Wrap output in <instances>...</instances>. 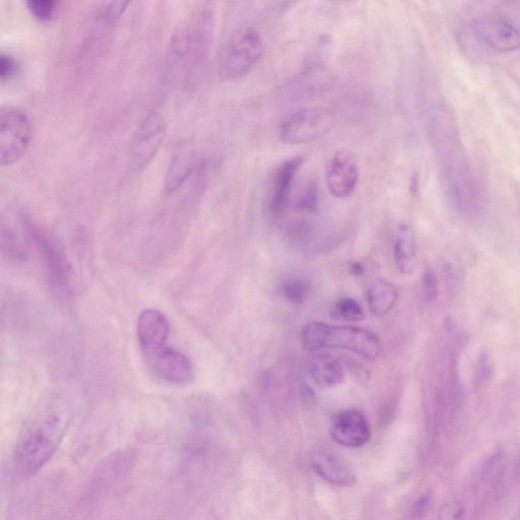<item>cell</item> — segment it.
<instances>
[{
  "label": "cell",
  "mask_w": 520,
  "mask_h": 520,
  "mask_svg": "<svg viewBox=\"0 0 520 520\" xmlns=\"http://www.w3.org/2000/svg\"><path fill=\"white\" fill-rule=\"evenodd\" d=\"M431 124L440 177L450 206L463 217L479 216L485 206L484 193L457 124L443 108L436 110Z\"/></svg>",
  "instance_id": "obj_1"
},
{
  "label": "cell",
  "mask_w": 520,
  "mask_h": 520,
  "mask_svg": "<svg viewBox=\"0 0 520 520\" xmlns=\"http://www.w3.org/2000/svg\"><path fill=\"white\" fill-rule=\"evenodd\" d=\"M71 422L60 402L41 405L26 422L15 448V467L20 476L37 474L59 448Z\"/></svg>",
  "instance_id": "obj_2"
},
{
  "label": "cell",
  "mask_w": 520,
  "mask_h": 520,
  "mask_svg": "<svg viewBox=\"0 0 520 520\" xmlns=\"http://www.w3.org/2000/svg\"><path fill=\"white\" fill-rule=\"evenodd\" d=\"M215 27V11L211 3H203L173 33L168 48L169 65L181 71L184 79L197 78L207 62Z\"/></svg>",
  "instance_id": "obj_3"
},
{
  "label": "cell",
  "mask_w": 520,
  "mask_h": 520,
  "mask_svg": "<svg viewBox=\"0 0 520 520\" xmlns=\"http://www.w3.org/2000/svg\"><path fill=\"white\" fill-rule=\"evenodd\" d=\"M302 346L307 352L321 349L347 350L369 361H375L381 354V344L371 332L343 325H330L323 322H311L305 325Z\"/></svg>",
  "instance_id": "obj_4"
},
{
  "label": "cell",
  "mask_w": 520,
  "mask_h": 520,
  "mask_svg": "<svg viewBox=\"0 0 520 520\" xmlns=\"http://www.w3.org/2000/svg\"><path fill=\"white\" fill-rule=\"evenodd\" d=\"M265 54V40L251 25L235 28L224 42L219 55V75L229 82L247 77Z\"/></svg>",
  "instance_id": "obj_5"
},
{
  "label": "cell",
  "mask_w": 520,
  "mask_h": 520,
  "mask_svg": "<svg viewBox=\"0 0 520 520\" xmlns=\"http://www.w3.org/2000/svg\"><path fill=\"white\" fill-rule=\"evenodd\" d=\"M336 121V114L329 108H303L282 122L278 130L279 139L290 146L306 145L328 135Z\"/></svg>",
  "instance_id": "obj_6"
},
{
  "label": "cell",
  "mask_w": 520,
  "mask_h": 520,
  "mask_svg": "<svg viewBox=\"0 0 520 520\" xmlns=\"http://www.w3.org/2000/svg\"><path fill=\"white\" fill-rule=\"evenodd\" d=\"M33 136L29 114L19 106L3 105L0 108V163L10 166L26 153Z\"/></svg>",
  "instance_id": "obj_7"
},
{
  "label": "cell",
  "mask_w": 520,
  "mask_h": 520,
  "mask_svg": "<svg viewBox=\"0 0 520 520\" xmlns=\"http://www.w3.org/2000/svg\"><path fill=\"white\" fill-rule=\"evenodd\" d=\"M23 226L42 258L51 289L59 296H67L71 290V267L67 256L58 244L30 219L24 218Z\"/></svg>",
  "instance_id": "obj_8"
},
{
  "label": "cell",
  "mask_w": 520,
  "mask_h": 520,
  "mask_svg": "<svg viewBox=\"0 0 520 520\" xmlns=\"http://www.w3.org/2000/svg\"><path fill=\"white\" fill-rule=\"evenodd\" d=\"M167 133V123L163 112L154 108L150 110L130 142L129 163L135 171L145 170L155 159Z\"/></svg>",
  "instance_id": "obj_9"
},
{
  "label": "cell",
  "mask_w": 520,
  "mask_h": 520,
  "mask_svg": "<svg viewBox=\"0 0 520 520\" xmlns=\"http://www.w3.org/2000/svg\"><path fill=\"white\" fill-rule=\"evenodd\" d=\"M474 36L485 47L498 53H511L520 49V29L506 16L485 13L471 22Z\"/></svg>",
  "instance_id": "obj_10"
},
{
  "label": "cell",
  "mask_w": 520,
  "mask_h": 520,
  "mask_svg": "<svg viewBox=\"0 0 520 520\" xmlns=\"http://www.w3.org/2000/svg\"><path fill=\"white\" fill-rule=\"evenodd\" d=\"M303 161V157H292L281 162L273 172L269 188L268 209L274 220L282 219L293 203L297 177Z\"/></svg>",
  "instance_id": "obj_11"
},
{
  "label": "cell",
  "mask_w": 520,
  "mask_h": 520,
  "mask_svg": "<svg viewBox=\"0 0 520 520\" xmlns=\"http://www.w3.org/2000/svg\"><path fill=\"white\" fill-rule=\"evenodd\" d=\"M360 168L355 156L346 150L338 151L329 161L325 181L335 199L347 200L356 191Z\"/></svg>",
  "instance_id": "obj_12"
},
{
  "label": "cell",
  "mask_w": 520,
  "mask_h": 520,
  "mask_svg": "<svg viewBox=\"0 0 520 520\" xmlns=\"http://www.w3.org/2000/svg\"><path fill=\"white\" fill-rule=\"evenodd\" d=\"M169 334V320L163 312L156 309H147L140 314L137 335L139 346L146 361L167 347Z\"/></svg>",
  "instance_id": "obj_13"
},
{
  "label": "cell",
  "mask_w": 520,
  "mask_h": 520,
  "mask_svg": "<svg viewBox=\"0 0 520 520\" xmlns=\"http://www.w3.org/2000/svg\"><path fill=\"white\" fill-rule=\"evenodd\" d=\"M330 433L334 441L349 448L362 447L371 438L367 418L356 409H347L338 413L332 421Z\"/></svg>",
  "instance_id": "obj_14"
},
{
  "label": "cell",
  "mask_w": 520,
  "mask_h": 520,
  "mask_svg": "<svg viewBox=\"0 0 520 520\" xmlns=\"http://www.w3.org/2000/svg\"><path fill=\"white\" fill-rule=\"evenodd\" d=\"M154 374L173 385H186L193 379L194 370L186 355L166 347L147 361Z\"/></svg>",
  "instance_id": "obj_15"
},
{
  "label": "cell",
  "mask_w": 520,
  "mask_h": 520,
  "mask_svg": "<svg viewBox=\"0 0 520 520\" xmlns=\"http://www.w3.org/2000/svg\"><path fill=\"white\" fill-rule=\"evenodd\" d=\"M310 464L321 479L335 486L351 487L357 481L352 470L338 455L323 447L311 451Z\"/></svg>",
  "instance_id": "obj_16"
},
{
  "label": "cell",
  "mask_w": 520,
  "mask_h": 520,
  "mask_svg": "<svg viewBox=\"0 0 520 520\" xmlns=\"http://www.w3.org/2000/svg\"><path fill=\"white\" fill-rule=\"evenodd\" d=\"M197 150L190 142H185L178 147L176 153L172 157L166 174H165V190L168 193H174L179 190L190 176L198 170Z\"/></svg>",
  "instance_id": "obj_17"
},
{
  "label": "cell",
  "mask_w": 520,
  "mask_h": 520,
  "mask_svg": "<svg viewBox=\"0 0 520 520\" xmlns=\"http://www.w3.org/2000/svg\"><path fill=\"white\" fill-rule=\"evenodd\" d=\"M309 372L320 387H333L343 383L345 371L341 362L329 354H316L309 362Z\"/></svg>",
  "instance_id": "obj_18"
},
{
  "label": "cell",
  "mask_w": 520,
  "mask_h": 520,
  "mask_svg": "<svg viewBox=\"0 0 520 520\" xmlns=\"http://www.w3.org/2000/svg\"><path fill=\"white\" fill-rule=\"evenodd\" d=\"M395 262L402 274L411 275L416 270V234L409 225L401 226L395 243Z\"/></svg>",
  "instance_id": "obj_19"
},
{
  "label": "cell",
  "mask_w": 520,
  "mask_h": 520,
  "mask_svg": "<svg viewBox=\"0 0 520 520\" xmlns=\"http://www.w3.org/2000/svg\"><path fill=\"white\" fill-rule=\"evenodd\" d=\"M367 298L371 312L375 316L381 317L394 308L398 292L392 283L376 280L369 287Z\"/></svg>",
  "instance_id": "obj_20"
},
{
  "label": "cell",
  "mask_w": 520,
  "mask_h": 520,
  "mask_svg": "<svg viewBox=\"0 0 520 520\" xmlns=\"http://www.w3.org/2000/svg\"><path fill=\"white\" fill-rule=\"evenodd\" d=\"M129 2H105L98 6L94 12L95 33L100 36L108 34L125 12Z\"/></svg>",
  "instance_id": "obj_21"
},
{
  "label": "cell",
  "mask_w": 520,
  "mask_h": 520,
  "mask_svg": "<svg viewBox=\"0 0 520 520\" xmlns=\"http://www.w3.org/2000/svg\"><path fill=\"white\" fill-rule=\"evenodd\" d=\"M319 189L314 180H308L303 183L294 195V208L301 213L314 214L319 208Z\"/></svg>",
  "instance_id": "obj_22"
},
{
  "label": "cell",
  "mask_w": 520,
  "mask_h": 520,
  "mask_svg": "<svg viewBox=\"0 0 520 520\" xmlns=\"http://www.w3.org/2000/svg\"><path fill=\"white\" fill-rule=\"evenodd\" d=\"M331 316L337 320L357 322L365 318V312L355 299L343 298L334 304Z\"/></svg>",
  "instance_id": "obj_23"
},
{
  "label": "cell",
  "mask_w": 520,
  "mask_h": 520,
  "mask_svg": "<svg viewBox=\"0 0 520 520\" xmlns=\"http://www.w3.org/2000/svg\"><path fill=\"white\" fill-rule=\"evenodd\" d=\"M310 294L309 284L300 279L288 280L282 287L283 297L295 305L303 304Z\"/></svg>",
  "instance_id": "obj_24"
},
{
  "label": "cell",
  "mask_w": 520,
  "mask_h": 520,
  "mask_svg": "<svg viewBox=\"0 0 520 520\" xmlns=\"http://www.w3.org/2000/svg\"><path fill=\"white\" fill-rule=\"evenodd\" d=\"M2 249L5 255L17 262L26 260V251L11 228L2 229Z\"/></svg>",
  "instance_id": "obj_25"
},
{
  "label": "cell",
  "mask_w": 520,
  "mask_h": 520,
  "mask_svg": "<svg viewBox=\"0 0 520 520\" xmlns=\"http://www.w3.org/2000/svg\"><path fill=\"white\" fill-rule=\"evenodd\" d=\"M26 6L33 17L42 22L50 21L57 9L55 0H27Z\"/></svg>",
  "instance_id": "obj_26"
},
{
  "label": "cell",
  "mask_w": 520,
  "mask_h": 520,
  "mask_svg": "<svg viewBox=\"0 0 520 520\" xmlns=\"http://www.w3.org/2000/svg\"><path fill=\"white\" fill-rule=\"evenodd\" d=\"M467 511L460 500H451L443 504L437 515V520H466Z\"/></svg>",
  "instance_id": "obj_27"
},
{
  "label": "cell",
  "mask_w": 520,
  "mask_h": 520,
  "mask_svg": "<svg viewBox=\"0 0 520 520\" xmlns=\"http://www.w3.org/2000/svg\"><path fill=\"white\" fill-rule=\"evenodd\" d=\"M19 71L17 58L9 52L3 51L0 54V81L6 83L10 81Z\"/></svg>",
  "instance_id": "obj_28"
},
{
  "label": "cell",
  "mask_w": 520,
  "mask_h": 520,
  "mask_svg": "<svg viewBox=\"0 0 520 520\" xmlns=\"http://www.w3.org/2000/svg\"><path fill=\"white\" fill-rule=\"evenodd\" d=\"M493 374V364L490 356L487 353H482L476 367L475 381L480 387L486 384Z\"/></svg>",
  "instance_id": "obj_29"
},
{
  "label": "cell",
  "mask_w": 520,
  "mask_h": 520,
  "mask_svg": "<svg viewBox=\"0 0 520 520\" xmlns=\"http://www.w3.org/2000/svg\"><path fill=\"white\" fill-rule=\"evenodd\" d=\"M438 281L432 271H427L423 278V296L427 303H433L438 297Z\"/></svg>",
  "instance_id": "obj_30"
},
{
  "label": "cell",
  "mask_w": 520,
  "mask_h": 520,
  "mask_svg": "<svg viewBox=\"0 0 520 520\" xmlns=\"http://www.w3.org/2000/svg\"><path fill=\"white\" fill-rule=\"evenodd\" d=\"M350 271L355 276H361L364 274V267L361 264L354 263L351 265Z\"/></svg>",
  "instance_id": "obj_31"
},
{
  "label": "cell",
  "mask_w": 520,
  "mask_h": 520,
  "mask_svg": "<svg viewBox=\"0 0 520 520\" xmlns=\"http://www.w3.org/2000/svg\"><path fill=\"white\" fill-rule=\"evenodd\" d=\"M513 479L520 484V455L513 468Z\"/></svg>",
  "instance_id": "obj_32"
}]
</instances>
